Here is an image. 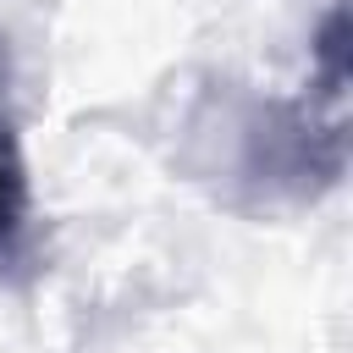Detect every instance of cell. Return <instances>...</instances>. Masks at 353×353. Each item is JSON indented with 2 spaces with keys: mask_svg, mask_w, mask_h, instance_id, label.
Here are the masks:
<instances>
[{
  "mask_svg": "<svg viewBox=\"0 0 353 353\" xmlns=\"http://www.w3.org/2000/svg\"><path fill=\"white\" fill-rule=\"evenodd\" d=\"M347 165L342 121H314L303 105H248L237 121V182L259 199H314Z\"/></svg>",
  "mask_w": 353,
  "mask_h": 353,
  "instance_id": "1",
  "label": "cell"
},
{
  "mask_svg": "<svg viewBox=\"0 0 353 353\" xmlns=\"http://www.w3.org/2000/svg\"><path fill=\"white\" fill-rule=\"evenodd\" d=\"M28 210H33V193H28V160L11 138V127H0V276L6 265L22 259V243H28Z\"/></svg>",
  "mask_w": 353,
  "mask_h": 353,
  "instance_id": "2",
  "label": "cell"
},
{
  "mask_svg": "<svg viewBox=\"0 0 353 353\" xmlns=\"http://www.w3.org/2000/svg\"><path fill=\"white\" fill-rule=\"evenodd\" d=\"M0 77H6V61H0Z\"/></svg>",
  "mask_w": 353,
  "mask_h": 353,
  "instance_id": "3",
  "label": "cell"
}]
</instances>
